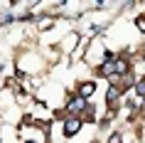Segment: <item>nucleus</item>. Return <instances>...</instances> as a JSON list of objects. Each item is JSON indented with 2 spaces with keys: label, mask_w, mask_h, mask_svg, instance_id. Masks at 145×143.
<instances>
[{
  "label": "nucleus",
  "mask_w": 145,
  "mask_h": 143,
  "mask_svg": "<svg viewBox=\"0 0 145 143\" xmlns=\"http://www.w3.org/2000/svg\"><path fill=\"white\" fill-rule=\"evenodd\" d=\"M76 94H79V96H84V99H91L93 94H96V82H93V79H91V82H81Z\"/></svg>",
  "instance_id": "3"
},
{
  "label": "nucleus",
  "mask_w": 145,
  "mask_h": 143,
  "mask_svg": "<svg viewBox=\"0 0 145 143\" xmlns=\"http://www.w3.org/2000/svg\"><path fill=\"white\" fill-rule=\"evenodd\" d=\"M81 126H84V121L79 119V116H67L64 123H61V131H64L67 138H71V136H76L79 131H81Z\"/></svg>",
  "instance_id": "1"
},
{
  "label": "nucleus",
  "mask_w": 145,
  "mask_h": 143,
  "mask_svg": "<svg viewBox=\"0 0 145 143\" xmlns=\"http://www.w3.org/2000/svg\"><path fill=\"white\" fill-rule=\"evenodd\" d=\"M79 40H81V35H79V32H69V35H64V40H61L59 49H61V52L74 54V49L79 47Z\"/></svg>",
  "instance_id": "2"
},
{
  "label": "nucleus",
  "mask_w": 145,
  "mask_h": 143,
  "mask_svg": "<svg viewBox=\"0 0 145 143\" xmlns=\"http://www.w3.org/2000/svg\"><path fill=\"white\" fill-rule=\"evenodd\" d=\"M106 143H123V136H121V133H111V136L106 138Z\"/></svg>",
  "instance_id": "4"
}]
</instances>
